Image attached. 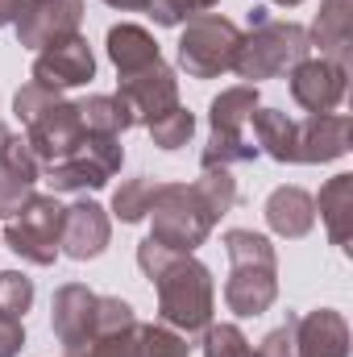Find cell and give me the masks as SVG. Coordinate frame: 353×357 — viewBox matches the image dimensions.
Instances as JSON below:
<instances>
[{
  "instance_id": "cell-13",
  "label": "cell",
  "mask_w": 353,
  "mask_h": 357,
  "mask_svg": "<svg viewBox=\"0 0 353 357\" xmlns=\"http://www.w3.org/2000/svg\"><path fill=\"white\" fill-rule=\"evenodd\" d=\"M80 21H84V0H29L13 29L25 50H42L59 38L80 33Z\"/></svg>"
},
{
  "instance_id": "cell-6",
  "label": "cell",
  "mask_w": 353,
  "mask_h": 357,
  "mask_svg": "<svg viewBox=\"0 0 353 357\" xmlns=\"http://www.w3.org/2000/svg\"><path fill=\"white\" fill-rule=\"evenodd\" d=\"M59 237H63V204L54 195H29V204L4 225V245L33 262V266H54L59 262Z\"/></svg>"
},
{
  "instance_id": "cell-32",
  "label": "cell",
  "mask_w": 353,
  "mask_h": 357,
  "mask_svg": "<svg viewBox=\"0 0 353 357\" xmlns=\"http://www.w3.org/2000/svg\"><path fill=\"white\" fill-rule=\"evenodd\" d=\"M220 0H146V13L154 17V25L175 29L183 21H191L195 13H212Z\"/></svg>"
},
{
  "instance_id": "cell-26",
  "label": "cell",
  "mask_w": 353,
  "mask_h": 357,
  "mask_svg": "<svg viewBox=\"0 0 353 357\" xmlns=\"http://www.w3.org/2000/svg\"><path fill=\"white\" fill-rule=\"evenodd\" d=\"M154 191H158V178L150 175H137V178H125L117 191H112V216L121 225H137L150 216V204H154Z\"/></svg>"
},
{
  "instance_id": "cell-7",
  "label": "cell",
  "mask_w": 353,
  "mask_h": 357,
  "mask_svg": "<svg viewBox=\"0 0 353 357\" xmlns=\"http://www.w3.org/2000/svg\"><path fill=\"white\" fill-rule=\"evenodd\" d=\"M121 162H125L121 137H91L88 133L84 146H80L71 158L46 167L50 195H59V191H100L108 178L121 171Z\"/></svg>"
},
{
  "instance_id": "cell-38",
  "label": "cell",
  "mask_w": 353,
  "mask_h": 357,
  "mask_svg": "<svg viewBox=\"0 0 353 357\" xmlns=\"http://www.w3.org/2000/svg\"><path fill=\"white\" fill-rule=\"evenodd\" d=\"M262 21H270V13H266L262 4H254V8H250V29H254V25H262Z\"/></svg>"
},
{
  "instance_id": "cell-35",
  "label": "cell",
  "mask_w": 353,
  "mask_h": 357,
  "mask_svg": "<svg viewBox=\"0 0 353 357\" xmlns=\"http://www.w3.org/2000/svg\"><path fill=\"white\" fill-rule=\"evenodd\" d=\"M21 349H25V324H21V316L0 312V357H17Z\"/></svg>"
},
{
  "instance_id": "cell-2",
  "label": "cell",
  "mask_w": 353,
  "mask_h": 357,
  "mask_svg": "<svg viewBox=\"0 0 353 357\" xmlns=\"http://www.w3.org/2000/svg\"><path fill=\"white\" fill-rule=\"evenodd\" d=\"M137 266L158 291V320L163 324L179 328L183 337L204 333L212 324L216 282H212V270L195 254H179V250H167L163 241L146 237L137 245Z\"/></svg>"
},
{
  "instance_id": "cell-5",
  "label": "cell",
  "mask_w": 353,
  "mask_h": 357,
  "mask_svg": "<svg viewBox=\"0 0 353 357\" xmlns=\"http://www.w3.org/2000/svg\"><path fill=\"white\" fill-rule=\"evenodd\" d=\"M241 38L246 33L229 17L195 13L191 21H183V33H179V67L187 71V79H220L225 71H233Z\"/></svg>"
},
{
  "instance_id": "cell-11",
  "label": "cell",
  "mask_w": 353,
  "mask_h": 357,
  "mask_svg": "<svg viewBox=\"0 0 353 357\" xmlns=\"http://www.w3.org/2000/svg\"><path fill=\"white\" fill-rule=\"evenodd\" d=\"M137 312L121 295H96L91 337L75 357H137Z\"/></svg>"
},
{
  "instance_id": "cell-36",
  "label": "cell",
  "mask_w": 353,
  "mask_h": 357,
  "mask_svg": "<svg viewBox=\"0 0 353 357\" xmlns=\"http://www.w3.org/2000/svg\"><path fill=\"white\" fill-rule=\"evenodd\" d=\"M25 4H29V0H0V29H4V25H17V17H21Z\"/></svg>"
},
{
  "instance_id": "cell-15",
  "label": "cell",
  "mask_w": 353,
  "mask_h": 357,
  "mask_svg": "<svg viewBox=\"0 0 353 357\" xmlns=\"http://www.w3.org/2000/svg\"><path fill=\"white\" fill-rule=\"evenodd\" d=\"M112 241V220L100 204L80 199L71 208H63V237H59V254L75 258V262H91L108 250Z\"/></svg>"
},
{
  "instance_id": "cell-19",
  "label": "cell",
  "mask_w": 353,
  "mask_h": 357,
  "mask_svg": "<svg viewBox=\"0 0 353 357\" xmlns=\"http://www.w3.org/2000/svg\"><path fill=\"white\" fill-rule=\"evenodd\" d=\"M266 225L274 237H287V241H299L316 229V199L295 187V183H283L266 195V208H262Z\"/></svg>"
},
{
  "instance_id": "cell-22",
  "label": "cell",
  "mask_w": 353,
  "mask_h": 357,
  "mask_svg": "<svg viewBox=\"0 0 353 357\" xmlns=\"http://www.w3.org/2000/svg\"><path fill=\"white\" fill-rule=\"evenodd\" d=\"M312 199H316V212H320V220L329 229V241L337 250H350V241H353V175H333L320 187V195H312Z\"/></svg>"
},
{
  "instance_id": "cell-20",
  "label": "cell",
  "mask_w": 353,
  "mask_h": 357,
  "mask_svg": "<svg viewBox=\"0 0 353 357\" xmlns=\"http://www.w3.org/2000/svg\"><path fill=\"white\" fill-rule=\"evenodd\" d=\"M312 50H320V59H333L341 67H350L353 59V0H320V13L308 29Z\"/></svg>"
},
{
  "instance_id": "cell-24",
  "label": "cell",
  "mask_w": 353,
  "mask_h": 357,
  "mask_svg": "<svg viewBox=\"0 0 353 357\" xmlns=\"http://www.w3.org/2000/svg\"><path fill=\"white\" fill-rule=\"evenodd\" d=\"M250 137L258 142V154L274 162H295V121L278 108H254L250 116Z\"/></svg>"
},
{
  "instance_id": "cell-33",
  "label": "cell",
  "mask_w": 353,
  "mask_h": 357,
  "mask_svg": "<svg viewBox=\"0 0 353 357\" xmlns=\"http://www.w3.org/2000/svg\"><path fill=\"white\" fill-rule=\"evenodd\" d=\"M59 96H63V91H50V88H42V84L29 79V84H21V88L13 91V112H17L21 125H29V121H33L38 112H46Z\"/></svg>"
},
{
  "instance_id": "cell-25",
  "label": "cell",
  "mask_w": 353,
  "mask_h": 357,
  "mask_svg": "<svg viewBox=\"0 0 353 357\" xmlns=\"http://www.w3.org/2000/svg\"><path fill=\"white\" fill-rule=\"evenodd\" d=\"M80 121L91 137H121L125 129H133V116L129 108L117 100V96H88L80 100Z\"/></svg>"
},
{
  "instance_id": "cell-39",
  "label": "cell",
  "mask_w": 353,
  "mask_h": 357,
  "mask_svg": "<svg viewBox=\"0 0 353 357\" xmlns=\"http://www.w3.org/2000/svg\"><path fill=\"white\" fill-rule=\"evenodd\" d=\"M8 137H13V129H8V125L0 121V154H4V146H8Z\"/></svg>"
},
{
  "instance_id": "cell-12",
  "label": "cell",
  "mask_w": 353,
  "mask_h": 357,
  "mask_svg": "<svg viewBox=\"0 0 353 357\" xmlns=\"http://www.w3.org/2000/svg\"><path fill=\"white\" fill-rule=\"evenodd\" d=\"M350 91V67L333 63V59H303L291 67V100L303 108V112H333Z\"/></svg>"
},
{
  "instance_id": "cell-9",
  "label": "cell",
  "mask_w": 353,
  "mask_h": 357,
  "mask_svg": "<svg viewBox=\"0 0 353 357\" xmlns=\"http://www.w3.org/2000/svg\"><path fill=\"white\" fill-rule=\"evenodd\" d=\"M29 79L42 84L50 91H71L84 88L96 79V54H91V42L84 33H71V38H59L50 46L38 50L33 67H29Z\"/></svg>"
},
{
  "instance_id": "cell-28",
  "label": "cell",
  "mask_w": 353,
  "mask_h": 357,
  "mask_svg": "<svg viewBox=\"0 0 353 357\" xmlns=\"http://www.w3.org/2000/svg\"><path fill=\"white\" fill-rule=\"evenodd\" d=\"M146 129H150V142H154L158 150H183V146L191 142V133H195V116H191L183 104H175V108H167L163 116H154Z\"/></svg>"
},
{
  "instance_id": "cell-27",
  "label": "cell",
  "mask_w": 353,
  "mask_h": 357,
  "mask_svg": "<svg viewBox=\"0 0 353 357\" xmlns=\"http://www.w3.org/2000/svg\"><path fill=\"white\" fill-rule=\"evenodd\" d=\"M258 158V142L250 137V133H241V137H220V133H212L208 137V146H204V154H200V171H212V167H237V162H254Z\"/></svg>"
},
{
  "instance_id": "cell-8",
  "label": "cell",
  "mask_w": 353,
  "mask_h": 357,
  "mask_svg": "<svg viewBox=\"0 0 353 357\" xmlns=\"http://www.w3.org/2000/svg\"><path fill=\"white\" fill-rule=\"evenodd\" d=\"M84 137H88V129L80 121V104H71L63 96L25 125V146H29V154L38 158L42 171L54 167V162H63V158H71L84 146Z\"/></svg>"
},
{
  "instance_id": "cell-3",
  "label": "cell",
  "mask_w": 353,
  "mask_h": 357,
  "mask_svg": "<svg viewBox=\"0 0 353 357\" xmlns=\"http://www.w3.org/2000/svg\"><path fill=\"white\" fill-rule=\"evenodd\" d=\"M225 254H229L225 307L241 320L270 312L278 299V254H274L270 237L254 233V229H229Z\"/></svg>"
},
{
  "instance_id": "cell-30",
  "label": "cell",
  "mask_w": 353,
  "mask_h": 357,
  "mask_svg": "<svg viewBox=\"0 0 353 357\" xmlns=\"http://www.w3.org/2000/svg\"><path fill=\"white\" fill-rule=\"evenodd\" d=\"M204 357H254V345L237 324H208L204 328Z\"/></svg>"
},
{
  "instance_id": "cell-21",
  "label": "cell",
  "mask_w": 353,
  "mask_h": 357,
  "mask_svg": "<svg viewBox=\"0 0 353 357\" xmlns=\"http://www.w3.org/2000/svg\"><path fill=\"white\" fill-rule=\"evenodd\" d=\"M104 46H108V59H112L117 75H133V71H142V67H150V63L163 59L154 33L146 25H133V21L112 25L108 38H104Z\"/></svg>"
},
{
  "instance_id": "cell-34",
  "label": "cell",
  "mask_w": 353,
  "mask_h": 357,
  "mask_svg": "<svg viewBox=\"0 0 353 357\" xmlns=\"http://www.w3.org/2000/svg\"><path fill=\"white\" fill-rule=\"evenodd\" d=\"M254 357H295V316H287V324L270 328L262 345L254 349Z\"/></svg>"
},
{
  "instance_id": "cell-23",
  "label": "cell",
  "mask_w": 353,
  "mask_h": 357,
  "mask_svg": "<svg viewBox=\"0 0 353 357\" xmlns=\"http://www.w3.org/2000/svg\"><path fill=\"white\" fill-rule=\"evenodd\" d=\"M262 104V96L254 84H237V88H225L220 96H212V104H208V125H212V133H220V137H241V133H250V116H254V108Z\"/></svg>"
},
{
  "instance_id": "cell-17",
  "label": "cell",
  "mask_w": 353,
  "mask_h": 357,
  "mask_svg": "<svg viewBox=\"0 0 353 357\" xmlns=\"http://www.w3.org/2000/svg\"><path fill=\"white\" fill-rule=\"evenodd\" d=\"M295 357H350V320L337 307L295 316Z\"/></svg>"
},
{
  "instance_id": "cell-14",
  "label": "cell",
  "mask_w": 353,
  "mask_h": 357,
  "mask_svg": "<svg viewBox=\"0 0 353 357\" xmlns=\"http://www.w3.org/2000/svg\"><path fill=\"white\" fill-rule=\"evenodd\" d=\"M350 133L353 121L345 112H308L303 121H295V162L303 167H320V162H337L350 154Z\"/></svg>"
},
{
  "instance_id": "cell-37",
  "label": "cell",
  "mask_w": 353,
  "mask_h": 357,
  "mask_svg": "<svg viewBox=\"0 0 353 357\" xmlns=\"http://www.w3.org/2000/svg\"><path fill=\"white\" fill-rule=\"evenodd\" d=\"M108 8H121V13H146V0H104Z\"/></svg>"
},
{
  "instance_id": "cell-1",
  "label": "cell",
  "mask_w": 353,
  "mask_h": 357,
  "mask_svg": "<svg viewBox=\"0 0 353 357\" xmlns=\"http://www.w3.org/2000/svg\"><path fill=\"white\" fill-rule=\"evenodd\" d=\"M237 204V178L229 171H200L191 183H158L150 204V237L167 250L195 254L208 233Z\"/></svg>"
},
{
  "instance_id": "cell-18",
  "label": "cell",
  "mask_w": 353,
  "mask_h": 357,
  "mask_svg": "<svg viewBox=\"0 0 353 357\" xmlns=\"http://www.w3.org/2000/svg\"><path fill=\"white\" fill-rule=\"evenodd\" d=\"M38 175H42V167L29 154L25 137H8V146L0 154V220H13L29 204Z\"/></svg>"
},
{
  "instance_id": "cell-29",
  "label": "cell",
  "mask_w": 353,
  "mask_h": 357,
  "mask_svg": "<svg viewBox=\"0 0 353 357\" xmlns=\"http://www.w3.org/2000/svg\"><path fill=\"white\" fill-rule=\"evenodd\" d=\"M137 357H191L187 337L171 324H137Z\"/></svg>"
},
{
  "instance_id": "cell-31",
  "label": "cell",
  "mask_w": 353,
  "mask_h": 357,
  "mask_svg": "<svg viewBox=\"0 0 353 357\" xmlns=\"http://www.w3.org/2000/svg\"><path fill=\"white\" fill-rule=\"evenodd\" d=\"M33 307V278H25L21 270H0V312L21 316Z\"/></svg>"
},
{
  "instance_id": "cell-4",
  "label": "cell",
  "mask_w": 353,
  "mask_h": 357,
  "mask_svg": "<svg viewBox=\"0 0 353 357\" xmlns=\"http://www.w3.org/2000/svg\"><path fill=\"white\" fill-rule=\"evenodd\" d=\"M312 54V42H308V29L295 25V21H262L254 25L246 38H241V50H237V63L233 71L246 79V84H262V79H278L287 75L295 63H303Z\"/></svg>"
},
{
  "instance_id": "cell-10",
  "label": "cell",
  "mask_w": 353,
  "mask_h": 357,
  "mask_svg": "<svg viewBox=\"0 0 353 357\" xmlns=\"http://www.w3.org/2000/svg\"><path fill=\"white\" fill-rule=\"evenodd\" d=\"M117 100L129 108L133 125H150L154 116H163L167 108L179 104V75L175 67H167L163 59L133 71V75H121L117 84Z\"/></svg>"
},
{
  "instance_id": "cell-40",
  "label": "cell",
  "mask_w": 353,
  "mask_h": 357,
  "mask_svg": "<svg viewBox=\"0 0 353 357\" xmlns=\"http://www.w3.org/2000/svg\"><path fill=\"white\" fill-rule=\"evenodd\" d=\"M274 4H283V8H295V4H303V0H274Z\"/></svg>"
},
{
  "instance_id": "cell-16",
  "label": "cell",
  "mask_w": 353,
  "mask_h": 357,
  "mask_svg": "<svg viewBox=\"0 0 353 357\" xmlns=\"http://www.w3.org/2000/svg\"><path fill=\"white\" fill-rule=\"evenodd\" d=\"M91 316H96V291L84 282H63L50 299V328L63 345V354L75 357L91 337Z\"/></svg>"
}]
</instances>
